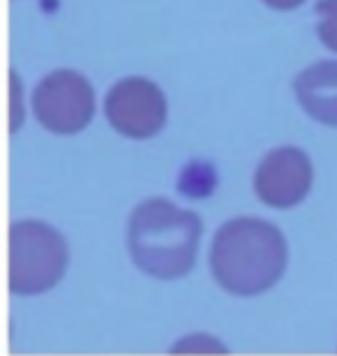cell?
Returning a JSON list of instances; mask_svg holds the SVG:
<instances>
[{
	"instance_id": "obj_10",
	"label": "cell",
	"mask_w": 337,
	"mask_h": 356,
	"mask_svg": "<svg viewBox=\"0 0 337 356\" xmlns=\"http://www.w3.org/2000/svg\"><path fill=\"white\" fill-rule=\"evenodd\" d=\"M24 125V86L14 70H10V132Z\"/></svg>"
},
{
	"instance_id": "obj_12",
	"label": "cell",
	"mask_w": 337,
	"mask_h": 356,
	"mask_svg": "<svg viewBox=\"0 0 337 356\" xmlns=\"http://www.w3.org/2000/svg\"><path fill=\"white\" fill-rule=\"evenodd\" d=\"M270 10H277V12H289V10H296L305 3V0H263Z\"/></svg>"
},
{
	"instance_id": "obj_11",
	"label": "cell",
	"mask_w": 337,
	"mask_h": 356,
	"mask_svg": "<svg viewBox=\"0 0 337 356\" xmlns=\"http://www.w3.org/2000/svg\"><path fill=\"white\" fill-rule=\"evenodd\" d=\"M171 352H227V347L213 336H190L171 347Z\"/></svg>"
},
{
	"instance_id": "obj_1",
	"label": "cell",
	"mask_w": 337,
	"mask_h": 356,
	"mask_svg": "<svg viewBox=\"0 0 337 356\" xmlns=\"http://www.w3.org/2000/svg\"><path fill=\"white\" fill-rule=\"evenodd\" d=\"M289 245L272 222L259 218H233L217 229L211 245L215 282L229 294L259 296L284 275Z\"/></svg>"
},
{
	"instance_id": "obj_3",
	"label": "cell",
	"mask_w": 337,
	"mask_h": 356,
	"mask_svg": "<svg viewBox=\"0 0 337 356\" xmlns=\"http://www.w3.org/2000/svg\"><path fill=\"white\" fill-rule=\"evenodd\" d=\"M7 287L17 296H38L63 280L69 264V248L58 229L42 220L10 225Z\"/></svg>"
},
{
	"instance_id": "obj_9",
	"label": "cell",
	"mask_w": 337,
	"mask_h": 356,
	"mask_svg": "<svg viewBox=\"0 0 337 356\" xmlns=\"http://www.w3.org/2000/svg\"><path fill=\"white\" fill-rule=\"evenodd\" d=\"M317 35L328 51L337 54V0H319L317 3Z\"/></svg>"
},
{
	"instance_id": "obj_8",
	"label": "cell",
	"mask_w": 337,
	"mask_h": 356,
	"mask_svg": "<svg viewBox=\"0 0 337 356\" xmlns=\"http://www.w3.org/2000/svg\"><path fill=\"white\" fill-rule=\"evenodd\" d=\"M181 192L188 197H204L211 195L215 188V172L208 165H190L188 169H183L181 176Z\"/></svg>"
},
{
	"instance_id": "obj_4",
	"label": "cell",
	"mask_w": 337,
	"mask_h": 356,
	"mask_svg": "<svg viewBox=\"0 0 337 356\" xmlns=\"http://www.w3.org/2000/svg\"><path fill=\"white\" fill-rule=\"evenodd\" d=\"M33 109L44 130L69 137L90 125L95 116V90L81 72L56 70L33 90Z\"/></svg>"
},
{
	"instance_id": "obj_2",
	"label": "cell",
	"mask_w": 337,
	"mask_h": 356,
	"mask_svg": "<svg viewBox=\"0 0 337 356\" xmlns=\"http://www.w3.org/2000/svg\"><path fill=\"white\" fill-rule=\"evenodd\" d=\"M202 218L162 197L141 202L127 222V250L136 264L157 280H178L192 270L202 243Z\"/></svg>"
},
{
	"instance_id": "obj_7",
	"label": "cell",
	"mask_w": 337,
	"mask_h": 356,
	"mask_svg": "<svg viewBox=\"0 0 337 356\" xmlns=\"http://www.w3.org/2000/svg\"><path fill=\"white\" fill-rule=\"evenodd\" d=\"M298 104L312 120L337 127V60H321L305 67L293 81Z\"/></svg>"
},
{
	"instance_id": "obj_5",
	"label": "cell",
	"mask_w": 337,
	"mask_h": 356,
	"mask_svg": "<svg viewBox=\"0 0 337 356\" xmlns=\"http://www.w3.org/2000/svg\"><path fill=\"white\" fill-rule=\"evenodd\" d=\"M167 97L146 76H127L113 83L104 97V116L127 139H150L167 125Z\"/></svg>"
},
{
	"instance_id": "obj_6",
	"label": "cell",
	"mask_w": 337,
	"mask_h": 356,
	"mask_svg": "<svg viewBox=\"0 0 337 356\" xmlns=\"http://www.w3.org/2000/svg\"><path fill=\"white\" fill-rule=\"evenodd\" d=\"M314 181L312 160L296 146L270 151L254 172V192L270 209H293L310 195Z\"/></svg>"
}]
</instances>
